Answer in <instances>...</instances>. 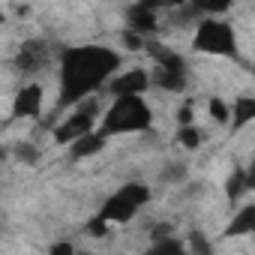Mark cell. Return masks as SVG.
<instances>
[{
    "instance_id": "obj_1",
    "label": "cell",
    "mask_w": 255,
    "mask_h": 255,
    "mask_svg": "<svg viewBox=\"0 0 255 255\" xmlns=\"http://www.w3.org/2000/svg\"><path fill=\"white\" fill-rule=\"evenodd\" d=\"M117 63H120L117 51L102 45L66 48L60 57V105H75L78 99L90 96L111 78Z\"/></svg>"
},
{
    "instance_id": "obj_2",
    "label": "cell",
    "mask_w": 255,
    "mask_h": 255,
    "mask_svg": "<svg viewBox=\"0 0 255 255\" xmlns=\"http://www.w3.org/2000/svg\"><path fill=\"white\" fill-rule=\"evenodd\" d=\"M153 123V111L144 102L141 93H123L114 96V105L108 108V114L102 117V123L96 126L99 135H120V132H144Z\"/></svg>"
},
{
    "instance_id": "obj_3",
    "label": "cell",
    "mask_w": 255,
    "mask_h": 255,
    "mask_svg": "<svg viewBox=\"0 0 255 255\" xmlns=\"http://www.w3.org/2000/svg\"><path fill=\"white\" fill-rule=\"evenodd\" d=\"M147 201H150V189L144 183H126L102 204L99 216L108 219L111 225H120V222H129Z\"/></svg>"
},
{
    "instance_id": "obj_4",
    "label": "cell",
    "mask_w": 255,
    "mask_h": 255,
    "mask_svg": "<svg viewBox=\"0 0 255 255\" xmlns=\"http://www.w3.org/2000/svg\"><path fill=\"white\" fill-rule=\"evenodd\" d=\"M195 51L201 54H222V57H234L237 54V42H234V30L219 21V18H204L195 30V39H192Z\"/></svg>"
},
{
    "instance_id": "obj_5",
    "label": "cell",
    "mask_w": 255,
    "mask_h": 255,
    "mask_svg": "<svg viewBox=\"0 0 255 255\" xmlns=\"http://www.w3.org/2000/svg\"><path fill=\"white\" fill-rule=\"evenodd\" d=\"M96 111H99L96 99H87V96L78 99V102H75V111L54 129V141H57V144H69V141H75L78 135L93 132V129H96Z\"/></svg>"
},
{
    "instance_id": "obj_6",
    "label": "cell",
    "mask_w": 255,
    "mask_h": 255,
    "mask_svg": "<svg viewBox=\"0 0 255 255\" xmlns=\"http://www.w3.org/2000/svg\"><path fill=\"white\" fill-rule=\"evenodd\" d=\"M150 54L156 57V84L162 90H183L186 87V69L177 54H171L162 45H150Z\"/></svg>"
},
{
    "instance_id": "obj_7",
    "label": "cell",
    "mask_w": 255,
    "mask_h": 255,
    "mask_svg": "<svg viewBox=\"0 0 255 255\" xmlns=\"http://www.w3.org/2000/svg\"><path fill=\"white\" fill-rule=\"evenodd\" d=\"M39 108H42V87L39 84H27L15 93V105H12L15 117H33V114H39Z\"/></svg>"
},
{
    "instance_id": "obj_8",
    "label": "cell",
    "mask_w": 255,
    "mask_h": 255,
    "mask_svg": "<svg viewBox=\"0 0 255 255\" xmlns=\"http://www.w3.org/2000/svg\"><path fill=\"white\" fill-rule=\"evenodd\" d=\"M147 84H150V78H147L144 69H129V72H123L120 78H114L108 90H111L114 96H123V93H144Z\"/></svg>"
},
{
    "instance_id": "obj_9",
    "label": "cell",
    "mask_w": 255,
    "mask_h": 255,
    "mask_svg": "<svg viewBox=\"0 0 255 255\" xmlns=\"http://www.w3.org/2000/svg\"><path fill=\"white\" fill-rule=\"evenodd\" d=\"M126 18H129V27H132V33H153L156 27H159V18H156V12L153 9H147V6H141V3H135V6H129V12H126Z\"/></svg>"
},
{
    "instance_id": "obj_10",
    "label": "cell",
    "mask_w": 255,
    "mask_h": 255,
    "mask_svg": "<svg viewBox=\"0 0 255 255\" xmlns=\"http://www.w3.org/2000/svg\"><path fill=\"white\" fill-rule=\"evenodd\" d=\"M102 147H105V135H99L96 129H93V132H84V135H78L75 141H69V153H72V159L96 156Z\"/></svg>"
},
{
    "instance_id": "obj_11",
    "label": "cell",
    "mask_w": 255,
    "mask_h": 255,
    "mask_svg": "<svg viewBox=\"0 0 255 255\" xmlns=\"http://www.w3.org/2000/svg\"><path fill=\"white\" fill-rule=\"evenodd\" d=\"M15 63H18L21 72H39L45 66V48L39 42H24L18 57H15Z\"/></svg>"
},
{
    "instance_id": "obj_12",
    "label": "cell",
    "mask_w": 255,
    "mask_h": 255,
    "mask_svg": "<svg viewBox=\"0 0 255 255\" xmlns=\"http://www.w3.org/2000/svg\"><path fill=\"white\" fill-rule=\"evenodd\" d=\"M228 120H231V126H234V129H243V126H246L249 120H255V99H252V96H243V99H237V102L231 105V114H228Z\"/></svg>"
},
{
    "instance_id": "obj_13",
    "label": "cell",
    "mask_w": 255,
    "mask_h": 255,
    "mask_svg": "<svg viewBox=\"0 0 255 255\" xmlns=\"http://www.w3.org/2000/svg\"><path fill=\"white\" fill-rule=\"evenodd\" d=\"M249 231H255V204H246V207H240V213L231 219V225H228V234L231 237H240V234H249Z\"/></svg>"
},
{
    "instance_id": "obj_14",
    "label": "cell",
    "mask_w": 255,
    "mask_h": 255,
    "mask_svg": "<svg viewBox=\"0 0 255 255\" xmlns=\"http://www.w3.org/2000/svg\"><path fill=\"white\" fill-rule=\"evenodd\" d=\"M249 180H252V177H249L243 168H237V171L228 177V186H225V189H228V198H231V201H237V198H240V192H246V189L252 186Z\"/></svg>"
},
{
    "instance_id": "obj_15",
    "label": "cell",
    "mask_w": 255,
    "mask_h": 255,
    "mask_svg": "<svg viewBox=\"0 0 255 255\" xmlns=\"http://www.w3.org/2000/svg\"><path fill=\"white\" fill-rule=\"evenodd\" d=\"M234 0H192V9L201 15H222Z\"/></svg>"
},
{
    "instance_id": "obj_16",
    "label": "cell",
    "mask_w": 255,
    "mask_h": 255,
    "mask_svg": "<svg viewBox=\"0 0 255 255\" xmlns=\"http://www.w3.org/2000/svg\"><path fill=\"white\" fill-rule=\"evenodd\" d=\"M177 141H180L186 150H195V147L201 144V138H198V129H195L192 123H183V126H180V132H177Z\"/></svg>"
},
{
    "instance_id": "obj_17",
    "label": "cell",
    "mask_w": 255,
    "mask_h": 255,
    "mask_svg": "<svg viewBox=\"0 0 255 255\" xmlns=\"http://www.w3.org/2000/svg\"><path fill=\"white\" fill-rule=\"evenodd\" d=\"M12 156H15V159H21V162H27V165H33L42 153H39V147H33V144H24V141H21V144H15Z\"/></svg>"
},
{
    "instance_id": "obj_18",
    "label": "cell",
    "mask_w": 255,
    "mask_h": 255,
    "mask_svg": "<svg viewBox=\"0 0 255 255\" xmlns=\"http://www.w3.org/2000/svg\"><path fill=\"white\" fill-rule=\"evenodd\" d=\"M138 3L147 6V9H153V12H159V9H174V6L186 3V0H138Z\"/></svg>"
},
{
    "instance_id": "obj_19",
    "label": "cell",
    "mask_w": 255,
    "mask_h": 255,
    "mask_svg": "<svg viewBox=\"0 0 255 255\" xmlns=\"http://www.w3.org/2000/svg\"><path fill=\"white\" fill-rule=\"evenodd\" d=\"M210 114H213V120H219V123H225L228 120V105L222 102V99H210Z\"/></svg>"
},
{
    "instance_id": "obj_20",
    "label": "cell",
    "mask_w": 255,
    "mask_h": 255,
    "mask_svg": "<svg viewBox=\"0 0 255 255\" xmlns=\"http://www.w3.org/2000/svg\"><path fill=\"white\" fill-rule=\"evenodd\" d=\"M156 249H159V252H180V249H183V243H180V240H165V237H156Z\"/></svg>"
},
{
    "instance_id": "obj_21",
    "label": "cell",
    "mask_w": 255,
    "mask_h": 255,
    "mask_svg": "<svg viewBox=\"0 0 255 255\" xmlns=\"http://www.w3.org/2000/svg\"><path fill=\"white\" fill-rule=\"evenodd\" d=\"M177 123L183 126V123H192V105H183L180 111H177Z\"/></svg>"
},
{
    "instance_id": "obj_22",
    "label": "cell",
    "mask_w": 255,
    "mask_h": 255,
    "mask_svg": "<svg viewBox=\"0 0 255 255\" xmlns=\"http://www.w3.org/2000/svg\"><path fill=\"white\" fill-rule=\"evenodd\" d=\"M54 252H72V243H57Z\"/></svg>"
},
{
    "instance_id": "obj_23",
    "label": "cell",
    "mask_w": 255,
    "mask_h": 255,
    "mask_svg": "<svg viewBox=\"0 0 255 255\" xmlns=\"http://www.w3.org/2000/svg\"><path fill=\"white\" fill-rule=\"evenodd\" d=\"M3 18H6V15H3V9H0V24H3Z\"/></svg>"
}]
</instances>
